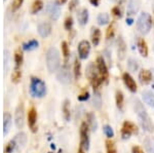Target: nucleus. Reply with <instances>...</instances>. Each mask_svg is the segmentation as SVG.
I'll list each match as a JSON object with an SVG mask.
<instances>
[{
    "label": "nucleus",
    "mask_w": 154,
    "mask_h": 153,
    "mask_svg": "<svg viewBox=\"0 0 154 153\" xmlns=\"http://www.w3.org/2000/svg\"><path fill=\"white\" fill-rule=\"evenodd\" d=\"M99 153H101V152H99Z\"/></svg>",
    "instance_id": "nucleus-55"
},
{
    "label": "nucleus",
    "mask_w": 154,
    "mask_h": 153,
    "mask_svg": "<svg viewBox=\"0 0 154 153\" xmlns=\"http://www.w3.org/2000/svg\"><path fill=\"white\" fill-rule=\"evenodd\" d=\"M57 78H58V80L61 83H63V84H68V83H70L71 74H70V70H69L67 66L62 67V69L59 71L58 74H57Z\"/></svg>",
    "instance_id": "nucleus-10"
},
{
    "label": "nucleus",
    "mask_w": 154,
    "mask_h": 153,
    "mask_svg": "<svg viewBox=\"0 0 154 153\" xmlns=\"http://www.w3.org/2000/svg\"><path fill=\"white\" fill-rule=\"evenodd\" d=\"M100 36H101L100 30L99 29H94L93 34H91V41H93V44L95 46L98 45L99 42H100Z\"/></svg>",
    "instance_id": "nucleus-27"
},
{
    "label": "nucleus",
    "mask_w": 154,
    "mask_h": 153,
    "mask_svg": "<svg viewBox=\"0 0 154 153\" xmlns=\"http://www.w3.org/2000/svg\"><path fill=\"white\" fill-rule=\"evenodd\" d=\"M139 78H140L141 83L143 84H148L151 80H152V73L148 70H142L139 74Z\"/></svg>",
    "instance_id": "nucleus-17"
},
{
    "label": "nucleus",
    "mask_w": 154,
    "mask_h": 153,
    "mask_svg": "<svg viewBox=\"0 0 154 153\" xmlns=\"http://www.w3.org/2000/svg\"><path fill=\"white\" fill-rule=\"evenodd\" d=\"M123 81H125V84L128 86V88L131 90V93H136L137 92V84L136 81L134 80V78L131 77L128 73H125L122 76Z\"/></svg>",
    "instance_id": "nucleus-13"
},
{
    "label": "nucleus",
    "mask_w": 154,
    "mask_h": 153,
    "mask_svg": "<svg viewBox=\"0 0 154 153\" xmlns=\"http://www.w3.org/2000/svg\"><path fill=\"white\" fill-rule=\"evenodd\" d=\"M137 26H138V30L141 32L142 34H147L151 29V26H152V20H151V17L149 16L148 14L144 12V14H141L138 19V23H137Z\"/></svg>",
    "instance_id": "nucleus-4"
},
{
    "label": "nucleus",
    "mask_w": 154,
    "mask_h": 153,
    "mask_svg": "<svg viewBox=\"0 0 154 153\" xmlns=\"http://www.w3.org/2000/svg\"><path fill=\"white\" fill-rule=\"evenodd\" d=\"M25 111H24V105L20 104L16 109V114H14V122H16V127L18 129H22L24 127L25 123Z\"/></svg>",
    "instance_id": "nucleus-7"
},
{
    "label": "nucleus",
    "mask_w": 154,
    "mask_h": 153,
    "mask_svg": "<svg viewBox=\"0 0 154 153\" xmlns=\"http://www.w3.org/2000/svg\"><path fill=\"white\" fill-rule=\"evenodd\" d=\"M131 151H133V153H144V151L142 149H141L139 146H135L133 147V149H131Z\"/></svg>",
    "instance_id": "nucleus-48"
},
{
    "label": "nucleus",
    "mask_w": 154,
    "mask_h": 153,
    "mask_svg": "<svg viewBox=\"0 0 154 153\" xmlns=\"http://www.w3.org/2000/svg\"><path fill=\"white\" fill-rule=\"evenodd\" d=\"M14 141H16V144H17V149L20 150L21 148H23L25 146L27 142V137H26V134L25 133H20L16 136L14 138Z\"/></svg>",
    "instance_id": "nucleus-18"
},
{
    "label": "nucleus",
    "mask_w": 154,
    "mask_h": 153,
    "mask_svg": "<svg viewBox=\"0 0 154 153\" xmlns=\"http://www.w3.org/2000/svg\"><path fill=\"white\" fill-rule=\"evenodd\" d=\"M72 25H73V20H72L71 17H69V18H67L65 21V28L67 30H70L72 28Z\"/></svg>",
    "instance_id": "nucleus-42"
},
{
    "label": "nucleus",
    "mask_w": 154,
    "mask_h": 153,
    "mask_svg": "<svg viewBox=\"0 0 154 153\" xmlns=\"http://www.w3.org/2000/svg\"><path fill=\"white\" fill-rule=\"evenodd\" d=\"M112 1H115V0H112Z\"/></svg>",
    "instance_id": "nucleus-54"
},
{
    "label": "nucleus",
    "mask_w": 154,
    "mask_h": 153,
    "mask_svg": "<svg viewBox=\"0 0 154 153\" xmlns=\"http://www.w3.org/2000/svg\"><path fill=\"white\" fill-rule=\"evenodd\" d=\"M46 11H48L49 17H51V20L54 21H57L59 19L60 14H61V8H60V5L58 2H49L46 6Z\"/></svg>",
    "instance_id": "nucleus-8"
},
{
    "label": "nucleus",
    "mask_w": 154,
    "mask_h": 153,
    "mask_svg": "<svg viewBox=\"0 0 154 153\" xmlns=\"http://www.w3.org/2000/svg\"><path fill=\"white\" fill-rule=\"evenodd\" d=\"M114 35V25L112 24L111 26H109L108 30H107V38H111Z\"/></svg>",
    "instance_id": "nucleus-43"
},
{
    "label": "nucleus",
    "mask_w": 154,
    "mask_h": 153,
    "mask_svg": "<svg viewBox=\"0 0 154 153\" xmlns=\"http://www.w3.org/2000/svg\"><path fill=\"white\" fill-rule=\"evenodd\" d=\"M80 145L84 150L89 149V137H88V127L83 122L80 127Z\"/></svg>",
    "instance_id": "nucleus-6"
},
{
    "label": "nucleus",
    "mask_w": 154,
    "mask_h": 153,
    "mask_svg": "<svg viewBox=\"0 0 154 153\" xmlns=\"http://www.w3.org/2000/svg\"><path fill=\"white\" fill-rule=\"evenodd\" d=\"M88 118V125H89V127H91V130H93V132H96L97 129H98V122H97L96 116L93 113H89Z\"/></svg>",
    "instance_id": "nucleus-25"
},
{
    "label": "nucleus",
    "mask_w": 154,
    "mask_h": 153,
    "mask_svg": "<svg viewBox=\"0 0 154 153\" xmlns=\"http://www.w3.org/2000/svg\"><path fill=\"white\" fill-rule=\"evenodd\" d=\"M77 4H78V0H71L70 5H69V9H70V11H73V9L76 7Z\"/></svg>",
    "instance_id": "nucleus-45"
},
{
    "label": "nucleus",
    "mask_w": 154,
    "mask_h": 153,
    "mask_svg": "<svg viewBox=\"0 0 154 153\" xmlns=\"http://www.w3.org/2000/svg\"><path fill=\"white\" fill-rule=\"evenodd\" d=\"M4 74L7 73V71H8V67H9V53L8 50H4Z\"/></svg>",
    "instance_id": "nucleus-35"
},
{
    "label": "nucleus",
    "mask_w": 154,
    "mask_h": 153,
    "mask_svg": "<svg viewBox=\"0 0 154 153\" xmlns=\"http://www.w3.org/2000/svg\"><path fill=\"white\" fill-rule=\"evenodd\" d=\"M137 45H138V49L140 51V54L143 57H147L148 56V47H147V43L144 40L143 38H139L138 42H137Z\"/></svg>",
    "instance_id": "nucleus-19"
},
{
    "label": "nucleus",
    "mask_w": 154,
    "mask_h": 153,
    "mask_svg": "<svg viewBox=\"0 0 154 153\" xmlns=\"http://www.w3.org/2000/svg\"><path fill=\"white\" fill-rule=\"evenodd\" d=\"M17 149V144L14 140H11V141L8 142V144L6 145L5 149H4V153H14V150Z\"/></svg>",
    "instance_id": "nucleus-29"
},
{
    "label": "nucleus",
    "mask_w": 154,
    "mask_h": 153,
    "mask_svg": "<svg viewBox=\"0 0 154 153\" xmlns=\"http://www.w3.org/2000/svg\"><path fill=\"white\" fill-rule=\"evenodd\" d=\"M51 32V27L48 23H42L38 26V33L41 37H48Z\"/></svg>",
    "instance_id": "nucleus-15"
},
{
    "label": "nucleus",
    "mask_w": 154,
    "mask_h": 153,
    "mask_svg": "<svg viewBox=\"0 0 154 153\" xmlns=\"http://www.w3.org/2000/svg\"><path fill=\"white\" fill-rule=\"evenodd\" d=\"M135 111L143 129L149 133L153 132V123L151 121V118L149 117L147 111H146L143 104L139 100L135 101Z\"/></svg>",
    "instance_id": "nucleus-1"
},
{
    "label": "nucleus",
    "mask_w": 154,
    "mask_h": 153,
    "mask_svg": "<svg viewBox=\"0 0 154 153\" xmlns=\"http://www.w3.org/2000/svg\"><path fill=\"white\" fill-rule=\"evenodd\" d=\"M103 130H104L105 135L108 138H112L113 136H114V132H113L112 127H111L110 125H105V127H104V129H103Z\"/></svg>",
    "instance_id": "nucleus-39"
},
{
    "label": "nucleus",
    "mask_w": 154,
    "mask_h": 153,
    "mask_svg": "<svg viewBox=\"0 0 154 153\" xmlns=\"http://www.w3.org/2000/svg\"><path fill=\"white\" fill-rule=\"evenodd\" d=\"M109 22V16L107 14H101L98 17L99 25H106Z\"/></svg>",
    "instance_id": "nucleus-36"
},
{
    "label": "nucleus",
    "mask_w": 154,
    "mask_h": 153,
    "mask_svg": "<svg viewBox=\"0 0 154 153\" xmlns=\"http://www.w3.org/2000/svg\"><path fill=\"white\" fill-rule=\"evenodd\" d=\"M144 147L148 153H154V138H146L144 140Z\"/></svg>",
    "instance_id": "nucleus-23"
},
{
    "label": "nucleus",
    "mask_w": 154,
    "mask_h": 153,
    "mask_svg": "<svg viewBox=\"0 0 154 153\" xmlns=\"http://www.w3.org/2000/svg\"><path fill=\"white\" fill-rule=\"evenodd\" d=\"M30 93L33 98H42L46 93L45 83L39 78L33 77L30 84Z\"/></svg>",
    "instance_id": "nucleus-3"
},
{
    "label": "nucleus",
    "mask_w": 154,
    "mask_h": 153,
    "mask_svg": "<svg viewBox=\"0 0 154 153\" xmlns=\"http://www.w3.org/2000/svg\"><path fill=\"white\" fill-rule=\"evenodd\" d=\"M37 120V113L34 108H31L28 113V123L29 127H31L32 130H35V124Z\"/></svg>",
    "instance_id": "nucleus-14"
},
{
    "label": "nucleus",
    "mask_w": 154,
    "mask_h": 153,
    "mask_svg": "<svg viewBox=\"0 0 154 153\" xmlns=\"http://www.w3.org/2000/svg\"><path fill=\"white\" fill-rule=\"evenodd\" d=\"M89 98V93H85L84 95H82V96H79L78 97V100L79 101H81V102H83V101H86Z\"/></svg>",
    "instance_id": "nucleus-46"
},
{
    "label": "nucleus",
    "mask_w": 154,
    "mask_h": 153,
    "mask_svg": "<svg viewBox=\"0 0 154 153\" xmlns=\"http://www.w3.org/2000/svg\"><path fill=\"white\" fill-rule=\"evenodd\" d=\"M62 51H63V56H64V58H65V62H67L68 61L70 53H69V47H68V44H67L66 41H63V42H62Z\"/></svg>",
    "instance_id": "nucleus-34"
},
{
    "label": "nucleus",
    "mask_w": 154,
    "mask_h": 153,
    "mask_svg": "<svg viewBox=\"0 0 154 153\" xmlns=\"http://www.w3.org/2000/svg\"><path fill=\"white\" fill-rule=\"evenodd\" d=\"M97 71H98V68H96L94 64H91V65L88 67V70H86V75H88V79L91 80L94 88L98 87V86L101 84L102 81H103L102 77L101 76H99V74Z\"/></svg>",
    "instance_id": "nucleus-5"
},
{
    "label": "nucleus",
    "mask_w": 154,
    "mask_h": 153,
    "mask_svg": "<svg viewBox=\"0 0 154 153\" xmlns=\"http://www.w3.org/2000/svg\"><path fill=\"white\" fill-rule=\"evenodd\" d=\"M46 66L51 73L56 72L60 67V54L57 48H49L46 54Z\"/></svg>",
    "instance_id": "nucleus-2"
},
{
    "label": "nucleus",
    "mask_w": 154,
    "mask_h": 153,
    "mask_svg": "<svg viewBox=\"0 0 154 153\" xmlns=\"http://www.w3.org/2000/svg\"><path fill=\"white\" fill-rule=\"evenodd\" d=\"M143 99L145 101V103H147L149 106H152L154 107V93L152 92H149V90H145L142 93Z\"/></svg>",
    "instance_id": "nucleus-22"
},
{
    "label": "nucleus",
    "mask_w": 154,
    "mask_h": 153,
    "mask_svg": "<svg viewBox=\"0 0 154 153\" xmlns=\"http://www.w3.org/2000/svg\"><path fill=\"white\" fill-rule=\"evenodd\" d=\"M77 19H78V22L80 25H85L88 23V11L86 8H83L81 9L80 11L78 12V14H77Z\"/></svg>",
    "instance_id": "nucleus-21"
},
{
    "label": "nucleus",
    "mask_w": 154,
    "mask_h": 153,
    "mask_svg": "<svg viewBox=\"0 0 154 153\" xmlns=\"http://www.w3.org/2000/svg\"><path fill=\"white\" fill-rule=\"evenodd\" d=\"M20 78H21V71H20L19 68H16L14 74H12V81L14 82H18Z\"/></svg>",
    "instance_id": "nucleus-40"
},
{
    "label": "nucleus",
    "mask_w": 154,
    "mask_h": 153,
    "mask_svg": "<svg viewBox=\"0 0 154 153\" xmlns=\"http://www.w3.org/2000/svg\"><path fill=\"white\" fill-rule=\"evenodd\" d=\"M99 1L100 0H89V2H91L93 5H95V6H98L99 5Z\"/></svg>",
    "instance_id": "nucleus-49"
},
{
    "label": "nucleus",
    "mask_w": 154,
    "mask_h": 153,
    "mask_svg": "<svg viewBox=\"0 0 154 153\" xmlns=\"http://www.w3.org/2000/svg\"><path fill=\"white\" fill-rule=\"evenodd\" d=\"M11 125V115L9 113H4L3 116V134L6 135L9 132Z\"/></svg>",
    "instance_id": "nucleus-20"
},
{
    "label": "nucleus",
    "mask_w": 154,
    "mask_h": 153,
    "mask_svg": "<svg viewBox=\"0 0 154 153\" xmlns=\"http://www.w3.org/2000/svg\"><path fill=\"white\" fill-rule=\"evenodd\" d=\"M151 73H152V77H153V76H154V70H152V72H151Z\"/></svg>",
    "instance_id": "nucleus-53"
},
{
    "label": "nucleus",
    "mask_w": 154,
    "mask_h": 153,
    "mask_svg": "<svg viewBox=\"0 0 154 153\" xmlns=\"http://www.w3.org/2000/svg\"><path fill=\"white\" fill-rule=\"evenodd\" d=\"M112 11H113V14H115L116 17H118V18H120V17H121V11H120V9H119L118 7H114V8L112 9Z\"/></svg>",
    "instance_id": "nucleus-47"
},
{
    "label": "nucleus",
    "mask_w": 154,
    "mask_h": 153,
    "mask_svg": "<svg viewBox=\"0 0 154 153\" xmlns=\"http://www.w3.org/2000/svg\"><path fill=\"white\" fill-rule=\"evenodd\" d=\"M82 149H83V148L80 146V148H79V151H78V153H83V150H82Z\"/></svg>",
    "instance_id": "nucleus-51"
},
{
    "label": "nucleus",
    "mask_w": 154,
    "mask_h": 153,
    "mask_svg": "<svg viewBox=\"0 0 154 153\" xmlns=\"http://www.w3.org/2000/svg\"><path fill=\"white\" fill-rule=\"evenodd\" d=\"M39 43L37 40H30L29 42H26L23 44V48L25 50H33V49H35L38 47Z\"/></svg>",
    "instance_id": "nucleus-26"
},
{
    "label": "nucleus",
    "mask_w": 154,
    "mask_h": 153,
    "mask_svg": "<svg viewBox=\"0 0 154 153\" xmlns=\"http://www.w3.org/2000/svg\"><path fill=\"white\" fill-rule=\"evenodd\" d=\"M97 68H98L99 74H100L102 79L106 80L107 77H108V69H107L105 61H104V59L102 57H99L98 60H97Z\"/></svg>",
    "instance_id": "nucleus-11"
},
{
    "label": "nucleus",
    "mask_w": 154,
    "mask_h": 153,
    "mask_svg": "<svg viewBox=\"0 0 154 153\" xmlns=\"http://www.w3.org/2000/svg\"><path fill=\"white\" fill-rule=\"evenodd\" d=\"M24 0H14V2H12V9L14 11H17L18 8H20L22 5V3H23Z\"/></svg>",
    "instance_id": "nucleus-41"
},
{
    "label": "nucleus",
    "mask_w": 154,
    "mask_h": 153,
    "mask_svg": "<svg viewBox=\"0 0 154 153\" xmlns=\"http://www.w3.org/2000/svg\"><path fill=\"white\" fill-rule=\"evenodd\" d=\"M14 62H16V68H20V66L22 65V62H23V55H22V53L20 50L16 51Z\"/></svg>",
    "instance_id": "nucleus-33"
},
{
    "label": "nucleus",
    "mask_w": 154,
    "mask_h": 153,
    "mask_svg": "<svg viewBox=\"0 0 154 153\" xmlns=\"http://www.w3.org/2000/svg\"><path fill=\"white\" fill-rule=\"evenodd\" d=\"M63 111H64V117L67 121L70 120V110H69V101H65L64 103V106H63Z\"/></svg>",
    "instance_id": "nucleus-32"
},
{
    "label": "nucleus",
    "mask_w": 154,
    "mask_h": 153,
    "mask_svg": "<svg viewBox=\"0 0 154 153\" xmlns=\"http://www.w3.org/2000/svg\"><path fill=\"white\" fill-rule=\"evenodd\" d=\"M42 6H43V3H42L41 0H35L33 5H32V9H31L32 14H37L42 8Z\"/></svg>",
    "instance_id": "nucleus-30"
},
{
    "label": "nucleus",
    "mask_w": 154,
    "mask_h": 153,
    "mask_svg": "<svg viewBox=\"0 0 154 153\" xmlns=\"http://www.w3.org/2000/svg\"><path fill=\"white\" fill-rule=\"evenodd\" d=\"M107 150H108V153H116L115 147L111 142H107Z\"/></svg>",
    "instance_id": "nucleus-44"
},
{
    "label": "nucleus",
    "mask_w": 154,
    "mask_h": 153,
    "mask_svg": "<svg viewBox=\"0 0 154 153\" xmlns=\"http://www.w3.org/2000/svg\"><path fill=\"white\" fill-rule=\"evenodd\" d=\"M116 105H117V108L119 110H122L123 108V95L121 92L116 93Z\"/></svg>",
    "instance_id": "nucleus-28"
},
{
    "label": "nucleus",
    "mask_w": 154,
    "mask_h": 153,
    "mask_svg": "<svg viewBox=\"0 0 154 153\" xmlns=\"http://www.w3.org/2000/svg\"><path fill=\"white\" fill-rule=\"evenodd\" d=\"M133 20H131V19H128V20H126V23H128V25H131V24H133Z\"/></svg>",
    "instance_id": "nucleus-50"
},
{
    "label": "nucleus",
    "mask_w": 154,
    "mask_h": 153,
    "mask_svg": "<svg viewBox=\"0 0 154 153\" xmlns=\"http://www.w3.org/2000/svg\"><path fill=\"white\" fill-rule=\"evenodd\" d=\"M137 127L134 123L130 121H125L122 125V130H121V136L122 139H128L133 134L137 133Z\"/></svg>",
    "instance_id": "nucleus-9"
},
{
    "label": "nucleus",
    "mask_w": 154,
    "mask_h": 153,
    "mask_svg": "<svg viewBox=\"0 0 154 153\" xmlns=\"http://www.w3.org/2000/svg\"><path fill=\"white\" fill-rule=\"evenodd\" d=\"M89 50H91V45H89V42L86 40L81 41L80 43L78 44V54L80 59H86L89 55Z\"/></svg>",
    "instance_id": "nucleus-12"
},
{
    "label": "nucleus",
    "mask_w": 154,
    "mask_h": 153,
    "mask_svg": "<svg viewBox=\"0 0 154 153\" xmlns=\"http://www.w3.org/2000/svg\"><path fill=\"white\" fill-rule=\"evenodd\" d=\"M128 68H130V70L133 71V72L137 71L139 68V65H138V63H137V61L133 60V59H130V60H128Z\"/></svg>",
    "instance_id": "nucleus-37"
},
{
    "label": "nucleus",
    "mask_w": 154,
    "mask_h": 153,
    "mask_svg": "<svg viewBox=\"0 0 154 153\" xmlns=\"http://www.w3.org/2000/svg\"><path fill=\"white\" fill-rule=\"evenodd\" d=\"M93 106L96 108V109H100L101 106H102V98L101 95L99 92L94 93V97H93Z\"/></svg>",
    "instance_id": "nucleus-24"
},
{
    "label": "nucleus",
    "mask_w": 154,
    "mask_h": 153,
    "mask_svg": "<svg viewBox=\"0 0 154 153\" xmlns=\"http://www.w3.org/2000/svg\"><path fill=\"white\" fill-rule=\"evenodd\" d=\"M74 76H75L76 79H78L79 76H80V63L78 61H75L74 64Z\"/></svg>",
    "instance_id": "nucleus-38"
},
{
    "label": "nucleus",
    "mask_w": 154,
    "mask_h": 153,
    "mask_svg": "<svg viewBox=\"0 0 154 153\" xmlns=\"http://www.w3.org/2000/svg\"><path fill=\"white\" fill-rule=\"evenodd\" d=\"M139 6H140L139 0H131L128 5V16L136 14L139 11Z\"/></svg>",
    "instance_id": "nucleus-16"
},
{
    "label": "nucleus",
    "mask_w": 154,
    "mask_h": 153,
    "mask_svg": "<svg viewBox=\"0 0 154 153\" xmlns=\"http://www.w3.org/2000/svg\"><path fill=\"white\" fill-rule=\"evenodd\" d=\"M118 54H119V56H120V59H123L125 54V44L121 38L118 40Z\"/></svg>",
    "instance_id": "nucleus-31"
},
{
    "label": "nucleus",
    "mask_w": 154,
    "mask_h": 153,
    "mask_svg": "<svg viewBox=\"0 0 154 153\" xmlns=\"http://www.w3.org/2000/svg\"><path fill=\"white\" fill-rule=\"evenodd\" d=\"M66 0H60V3H65Z\"/></svg>",
    "instance_id": "nucleus-52"
}]
</instances>
